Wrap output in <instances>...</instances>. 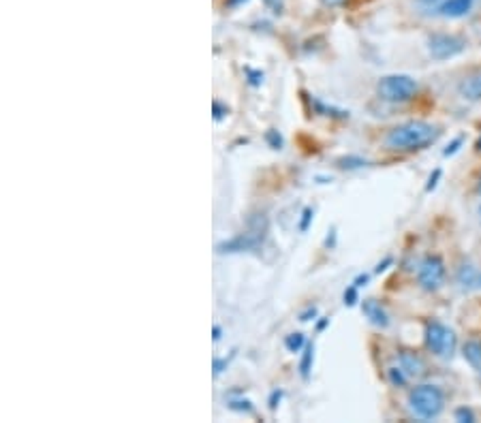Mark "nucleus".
<instances>
[{"label":"nucleus","instance_id":"nucleus-1","mask_svg":"<svg viewBox=\"0 0 481 423\" xmlns=\"http://www.w3.org/2000/svg\"><path fill=\"white\" fill-rule=\"evenodd\" d=\"M439 135H441V128L439 126H434L430 122H424V120H411V122L393 126L387 132L385 146L389 150H398V152L422 150V148L434 144L436 139H439Z\"/></svg>","mask_w":481,"mask_h":423},{"label":"nucleus","instance_id":"nucleus-2","mask_svg":"<svg viewBox=\"0 0 481 423\" xmlns=\"http://www.w3.org/2000/svg\"><path fill=\"white\" fill-rule=\"evenodd\" d=\"M409 409L424 421L436 419L445 409V395L439 385H418L409 393Z\"/></svg>","mask_w":481,"mask_h":423},{"label":"nucleus","instance_id":"nucleus-3","mask_svg":"<svg viewBox=\"0 0 481 423\" xmlns=\"http://www.w3.org/2000/svg\"><path fill=\"white\" fill-rule=\"evenodd\" d=\"M268 233V220L264 214H257L255 218H251L248 222V231L246 233H239L227 242H221L216 246V250L221 255H233V253H248V250H255L261 242H264Z\"/></svg>","mask_w":481,"mask_h":423},{"label":"nucleus","instance_id":"nucleus-4","mask_svg":"<svg viewBox=\"0 0 481 423\" xmlns=\"http://www.w3.org/2000/svg\"><path fill=\"white\" fill-rule=\"evenodd\" d=\"M377 92L387 103H406L418 95V81L411 75H385L377 83Z\"/></svg>","mask_w":481,"mask_h":423},{"label":"nucleus","instance_id":"nucleus-5","mask_svg":"<svg viewBox=\"0 0 481 423\" xmlns=\"http://www.w3.org/2000/svg\"><path fill=\"white\" fill-rule=\"evenodd\" d=\"M426 346L436 355L439 360H451L455 346H458V336L455 331L439 321H432L426 325Z\"/></svg>","mask_w":481,"mask_h":423},{"label":"nucleus","instance_id":"nucleus-6","mask_svg":"<svg viewBox=\"0 0 481 423\" xmlns=\"http://www.w3.org/2000/svg\"><path fill=\"white\" fill-rule=\"evenodd\" d=\"M467 48V41L458 35H447V32H439L432 35L428 41V52L434 60H449L460 56Z\"/></svg>","mask_w":481,"mask_h":423},{"label":"nucleus","instance_id":"nucleus-7","mask_svg":"<svg viewBox=\"0 0 481 423\" xmlns=\"http://www.w3.org/2000/svg\"><path fill=\"white\" fill-rule=\"evenodd\" d=\"M445 274H447V270H445L443 259L430 255L420 263V270H418L420 286L424 288V291H439L445 282Z\"/></svg>","mask_w":481,"mask_h":423},{"label":"nucleus","instance_id":"nucleus-8","mask_svg":"<svg viewBox=\"0 0 481 423\" xmlns=\"http://www.w3.org/2000/svg\"><path fill=\"white\" fill-rule=\"evenodd\" d=\"M398 366L406 372L409 378H422L426 374V362L413 351H400L398 353Z\"/></svg>","mask_w":481,"mask_h":423},{"label":"nucleus","instance_id":"nucleus-9","mask_svg":"<svg viewBox=\"0 0 481 423\" xmlns=\"http://www.w3.org/2000/svg\"><path fill=\"white\" fill-rule=\"evenodd\" d=\"M475 7V0H445V3L439 7L441 17H449V19H458V17H464L473 11Z\"/></svg>","mask_w":481,"mask_h":423},{"label":"nucleus","instance_id":"nucleus-10","mask_svg":"<svg viewBox=\"0 0 481 423\" xmlns=\"http://www.w3.org/2000/svg\"><path fill=\"white\" fill-rule=\"evenodd\" d=\"M362 313H364V317H366L370 323L377 325V327H381V329H385V327L389 325V315L385 313V308H383L377 299H364Z\"/></svg>","mask_w":481,"mask_h":423},{"label":"nucleus","instance_id":"nucleus-11","mask_svg":"<svg viewBox=\"0 0 481 423\" xmlns=\"http://www.w3.org/2000/svg\"><path fill=\"white\" fill-rule=\"evenodd\" d=\"M458 92L467 101H481V71L467 75L458 86Z\"/></svg>","mask_w":481,"mask_h":423},{"label":"nucleus","instance_id":"nucleus-12","mask_svg":"<svg viewBox=\"0 0 481 423\" xmlns=\"http://www.w3.org/2000/svg\"><path fill=\"white\" fill-rule=\"evenodd\" d=\"M455 280H458V284H460L462 288H475V286L481 288V272L477 270L475 265H471V263H464V265L458 267Z\"/></svg>","mask_w":481,"mask_h":423},{"label":"nucleus","instance_id":"nucleus-13","mask_svg":"<svg viewBox=\"0 0 481 423\" xmlns=\"http://www.w3.org/2000/svg\"><path fill=\"white\" fill-rule=\"evenodd\" d=\"M462 355L473 370L481 372V342L479 340H467V344L462 346Z\"/></svg>","mask_w":481,"mask_h":423},{"label":"nucleus","instance_id":"nucleus-14","mask_svg":"<svg viewBox=\"0 0 481 423\" xmlns=\"http://www.w3.org/2000/svg\"><path fill=\"white\" fill-rule=\"evenodd\" d=\"M313 360H315V346L313 344H306L304 353H302V362H300V374H302L304 381H308V378H311Z\"/></svg>","mask_w":481,"mask_h":423},{"label":"nucleus","instance_id":"nucleus-15","mask_svg":"<svg viewBox=\"0 0 481 423\" xmlns=\"http://www.w3.org/2000/svg\"><path fill=\"white\" fill-rule=\"evenodd\" d=\"M387 378H389V383L393 387H404L409 383V376L400 366H389L387 368Z\"/></svg>","mask_w":481,"mask_h":423},{"label":"nucleus","instance_id":"nucleus-16","mask_svg":"<svg viewBox=\"0 0 481 423\" xmlns=\"http://www.w3.org/2000/svg\"><path fill=\"white\" fill-rule=\"evenodd\" d=\"M285 346L289 353H300L306 346V340H304L302 333H291V336L285 338Z\"/></svg>","mask_w":481,"mask_h":423},{"label":"nucleus","instance_id":"nucleus-17","mask_svg":"<svg viewBox=\"0 0 481 423\" xmlns=\"http://www.w3.org/2000/svg\"><path fill=\"white\" fill-rule=\"evenodd\" d=\"M338 165H340L342 169H360V167H366L368 161L362 159V157H346V159H340Z\"/></svg>","mask_w":481,"mask_h":423},{"label":"nucleus","instance_id":"nucleus-18","mask_svg":"<svg viewBox=\"0 0 481 423\" xmlns=\"http://www.w3.org/2000/svg\"><path fill=\"white\" fill-rule=\"evenodd\" d=\"M229 409H231V411H237V413H253L251 400H244V397H239V400H229Z\"/></svg>","mask_w":481,"mask_h":423},{"label":"nucleus","instance_id":"nucleus-19","mask_svg":"<svg viewBox=\"0 0 481 423\" xmlns=\"http://www.w3.org/2000/svg\"><path fill=\"white\" fill-rule=\"evenodd\" d=\"M357 302H360L357 286H355V284H351V286H349L346 291H344V306H349V308H351V306H355Z\"/></svg>","mask_w":481,"mask_h":423},{"label":"nucleus","instance_id":"nucleus-20","mask_svg":"<svg viewBox=\"0 0 481 423\" xmlns=\"http://www.w3.org/2000/svg\"><path fill=\"white\" fill-rule=\"evenodd\" d=\"M229 362H231V357H229V360H227V357H216V360H214V376H221V374L227 370Z\"/></svg>","mask_w":481,"mask_h":423},{"label":"nucleus","instance_id":"nucleus-21","mask_svg":"<svg viewBox=\"0 0 481 423\" xmlns=\"http://www.w3.org/2000/svg\"><path fill=\"white\" fill-rule=\"evenodd\" d=\"M462 144H464V137H455V139H453V141L445 148V152H443V154H445V157H453V154H455L458 150H460V146H462Z\"/></svg>","mask_w":481,"mask_h":423},{"label":"nucleus","instance_id":"nucleus-22","mask_svg":"<svg viewBox=\"0 0 481 423\" xmlns=\"http://www.w3.org/2000/svg\"><path fill=\"white\" fill-rule=\"evenodd\" d=\"M441 175H443L441 169H434V173L430 175V180H428V184H426V193H432V190L436 188V184H439V180H441Z\"/></svg>","mask_w":481,"mask_h":423},{"label":"nucleus","instance_id":"nucleus-23","mask_svg":"<svg viewBox=\"0 0 481 423\" xmlns=\"http://www.w3.org/2000/svg\"><path fill=\"white\" fill-rule=\"evenodd\" d=\"M455 421H475V413L471 409H458L455 411Z\"/></svg>","mask_w":481,"mask_h":423},{"label":"nucleus","instance_id":"nucleus-24","mask_svg":"<svg viewBox=\"0 0 481 423\" xmlns=\"http://www.w3.org/2000/svg\"><path fill=\"white\" fill-rule=\"evenodd\" d=\"M311 220H313V210L311 208H306L302 212V222H300V231H308V225H311Z\"/></svg>","mask_w":481,"mask_h":423},{"label":"nucleus","instance_id":"nucleus-25","mask_svg":"<svg viewBox=\"0 0 481 423\" xmlns=\"http://www.w3.org/2000/svg\"><path fill=\"white\" fill-rule=\"evenodd\" d=\"M227 107L223 105V103H218V101H214V120L216 122H221L223 118H225V114H227Z\"/></svg>","mask_w":481,"mask_h":423},{"label":"nucleus","instance_id":"nucleus-26","mask_svg":"<svg viewBox=\"0 0 481 423\" xmlns=\"http://www.w3.org/2000/svg\"><path fill=\"white\" fill-rule=\"evenodd\" d=\"M268 141H270L272 148H276V150L282 148V137L278 135V130H268Z\"/></svg>","mask_w":481,"mask_h":423},{"label":"nucleus","instance_id":"nucleus-27","mask_svg":"<svg viewBox=\"0 0 481 423\" xmlns=\"http://www.w3.org/2000/svg\"><path fill=\"white\" fill-rule=\"evenodd\" d=\"M315 317H317V308L311 306V308H306L304 313L300 315V321H302V323H308V321H313Z\"/></svg>","mask_w":481,"mask_h":423},{"label":"nucleus","instance_id":"nucleus-28","mask_svg":"<svg viewBox=\"0 0 481 423\" xmlns=\"http://www.w3.org/2000/svg\"><path fill=\"white\" fill-rule=\"evenodd\" d=\"M248 75H251V83L253 86H259L261 81H264V73H259V71H248Z\"/></svg>","mask_w":481,"mask_h":423},{"label":"nucleus","instance_id":"nucleus-29","mask_svg":"<svg viewBox=\"0 0 481 423\" xmlns=\"http://www.w3.org/2000/svg\"><path fill=\"white\" fill-rule=\"evenodd\" d=\"M368 278H370L368 274H360V276H357V278L353 280V284H355L357 288H360V286H366V282H368Z\"/></svg>","mask_w":481,"mask_h":423},{"label":"nucleus","instance_id":"nucleus-30","mask_svg":"<svg viewBox=\"0 0 481 423\" xmlns=\"http://www.w3.org/2000/svg\"><path fill=\"white\" fill-rule=\"evenodd\" d=\"M389 263H391V257H387V259H385L383 263H379V265H377V270H375V272H377V274H381V272H385V270H387V265H389Z\"/></svg>","mask_w":481,"mask_h":423},{"label":"nucleus","instance_id":"nucleus-31","mask_svg":"<svg viewBox=\"0 0 481 423\" xmlns=\"http://www.w3.org/2000/svg\"><path fill=\"white\" fill-rule=\"evenodd\" d=\"M280 395H282L280 391H274V393H272V397H270V409H272V411L276 409V402L280 400Z\"/></svg>","mask_w":481,"mask_h":423},{"label":"nucleus","instance_id":"nucleus-32","mask_svg":"<svg viewBox=\"0 0 481 423\" xmlns=\"http://www.w3.org/2000/svg\"><path fill=\"white\" fill-rule=\"evenodd\" d=\"M327 325H330V319H325V317H321V321L317 323V331H323Z\"/></svg>","mask_w":481,"mask_h":423},{"label":"nucleus","instance_id":"nucleus-33","mask_svg":"<svg viewBox=\"0 0 481 423\" xmlns=\"http://www.w3.org/2000/svg\"><path fill=\"white\" fill-rule=\"evenodd\" d=\"M221 338H223V329L218 327V325H214V342H218Z\"/></svg>","mask_w":481,"mask_h":423},{"label":"nucleus","instance_id":"nucleus-34","mask_svg":"<svg viewBox=\"0 0 481 423\" xmlns=\"http://www.w3.org/2000/svg\"><path fill=\"white\" fill-rule=\"evenodd\" d=\"M266 3H268V5H270L272 9H276V11L280 9V0H266Z\"/></svg>","mask_w":481,"mask_h":423},{"label":"nucleus","instance_id":"nucleus-35","mask_svg":"<svg viewBox=\"0 0 481 423\" xmlns=\"http://www.w3.org/2000/svg\"><path fill=\"white\" fill-rule=\"evenodd\" d=\"M242 3H248V0H227L229 7H237V5H242Z\"/></svg>","mask_w":481,"mask_h":423},{"label":"nucleus","instance_id":"nucleus-36","mask_svg":"<svg viewBox=\"0 0 481 423\" xmlns=\"http://www.w3.org/2000/svg\"><path fill=\"white\" fill-rule=\"evenodd\" d=\"M325 5H330V7H336V5H342L344 0H323Z\"/></svg>","mask_w":481,"mask_h":423},{"label":"nucleus","instance_id":"nucleus-37","mask_svg":"<svg viewBox=\"0 0 481 423\" xmlns=\"http://www.w3.org/2000/svg\"><path fill=\"white\" fill-rule=\"evenodd\" d=\"M420 3H424V5H434V3H439V0H420Z\"/></svg>","mask_w":481,"mask_h":423},{"label":"nucleus","instance_id":"nucleus-38","mask_svg":"<svg viewBox=\"0 0 481 423\" xmlns=\"http://www.w3.org/2000/svg\"><path fill=\"white\" fill-rule=\"evenodd\" d=\"M477 150H481V137H479V141H477Z\"/></svg>","mask_w":481,"mask_h":423},{"label":"nucleus","instance_id":"nucleus-39","mask_svg":"<svg viewBox=\"0 0 481 423\" xmlns=\"http://www.w3.org/2000/svg\"><path fill=\"white\" fill-rule=\"evenodd\" d=\"M479 216H481V206H479Z\"/></svg>","mask_w":481,"mask_h":423}]
</instances>
